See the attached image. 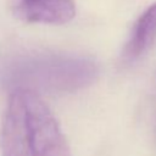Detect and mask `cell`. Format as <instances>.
Masks as SVG:
<instances>
[{"label": "cell", "mask_w": 156, "mask_h": 156, "mask_svg": "<svg viewBox=\"0 0 156 156\" xmlns=\"http://www.w3.org/2000/svg\"><path fill=\"white\" fill-rule=\"evenodd\" d=\"M156 39V2L150 5L135 21L124 45L122 60L134 62L146 52Z\"/></svg>", "instance_id": "277c9868"}, {"label": "cell", "mask_w": 156, "mask_h": 156, "mask_svg": "<svg viewBox=\"0 0 156 156\" xmlns=\"http://www.w3.org/2000/svg\"><path fill=\"white\" fill-rule=\"evenodd\" d=\"M1 156H71L66 136L34 89L15 88L6 104L0 132Z\"/></svg>", "instance_id": "6da1fadb"}, {"label": "cell", "mask_w": 156, "mask_h": 156, "mask_svg": "<svg viewBox=\"0 0 156 156\" xmlns=\"http://www.w3.org/2000/svg\"><path fill=\"white\" fill-rule=\"evenodd\" d=\"M13 16L26 23L65 24L76 15L74 0H10Z\"/></svg>", "instance_id": "3957f363"}, {"label": "cell", "mask_w": 156, "mask_h": 156, "mask_svg": "<svg viewBox=\"0 0 156 156\" xmlns=\"http://www.w3.org/2000/svg\"><path fill=\"white\" fill-rule=\"evenodd\" d=\"M98 69L94 62L87 58L45 57L26 63L24 76L34 84L68 89L89 84L96 77Z\"/></svg>", "instance_id": "7a4b0ae2"}]
</instances>
